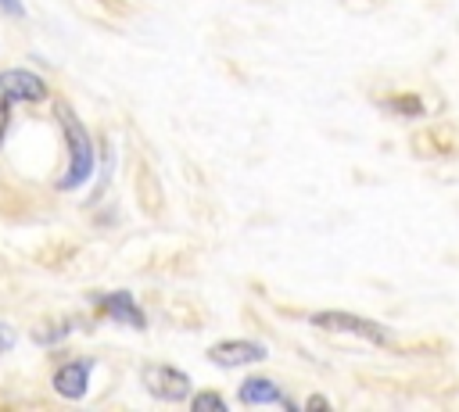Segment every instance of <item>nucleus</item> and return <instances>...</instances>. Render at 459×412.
I'll list each match as a JSON object with an SVG mask.
<instances>
[{
    "mask_svg": "<svg viewBox=\"0 0 459 412\" xmlns=\"http://www.w3.org/2000/svg\"><path fill=\"white\" fill-rule=\"evenodd\" d=\"M143 387L151 398L158 401H186L190 398V376L179 369V365H169V362H151L143 365Z\"/></svg>",
    "mask_w": 459,
    "mask_h": 412,
    "instance_id": "obj_4",
    "label": "nucleus"
},
{
    "mask_svg": "<svg viewBox=\"0 0 459 412\" xmlns=\"http://www.w3.org/2000/svg\"><path fill=\"white\" fill-rule=\"evenodd\" d=\"M208 358L222 369H237V365H255L269 358V348L262 340H219L208 348Z\"/></svg>",
    "mask_w": 459,
    "mask_h": 412,
    "instance_id": "obj_5",
    "label": "nucleus"
},
{
    "mask_svg": "<svg viewBox=\"0 0 459 412\" xmlns=\"http://www.w3.org/2000/svg\"><path fill=\"white\" fill-rule=\"evenodd\" d=\"M111 165H115V150H111V143H108V150H104V168H100V183H97V190L90 193V204H97L100 193L111 186Z\"/></svg>",
    "mask_w": 459,
    "mask_h": 412,
    "instance_id": "obj_10",
    "label": "nucleus"
},
{
    "mask_svg": "<svg viewBox=\"0 0 459 412\" xmlns=\"http://www.w3.org/2000/svg\"><path fill=\"white\" fill-rule=\"evenodd\" d=\"M57 122H61V133H65V143H68V168L57 179V186L61 190H75V186L93 179L97 147H93V136L86 133V125L79 122V115L68 104H57Z\"/></svg>",
    "mask_w": 459,
    "mask_h": 412,
    "instance_id": "obj_1",
    "label": "nucleus"
},
{
    "mask_svg": "<svg viewBox=\"0 0 459 412\" xmlns=\"http://www.w3.org/2000/svg\"><path fill=\"white\" fill-rule=\"evenodd\" d=\"M90 373H93V358H75V362H65L57 373H54V391L68 401H79L86 398L90 391Z\"/></svg>",
    "mask_w": 459,
    "mask_h": 412,
    "instance_id": "obj_7",
    "label": "nucleus"
},
{
    "mask_svg": "<svg viewBox=\"0 0 459 412\" xmlns=\"http://www.w3.org/2000/svg\"><path fill=\"white\" fill-rule=\"evenodd\" d=\"M237 401L240 405H283V408H294V401L280 391L276 380L269 376H247L240 387H237Z\"/></svg>",
    "mask_w": 459,
    "mask_h": 412,
    "instance_id": "obj_8",
    "label": "nucleus"
},
{
    "mask_svg": "<svg viewBox=\"0 0 459 412\" xmlns=\"http://www.w3.org/2000/svg\"><path fill=\"white\" fill-rule=\"evenodd\" d=\"M194 408H197V412H201V408H226V401H222V394L204 391V394H197V398H194Z\"/></svg>",
    "mask_w": 459,
    "mask_h": 412,
    "instance_id": "obj_11",
    "label": "nucleus"
},
{
    "mask_svg": "<svg viewBox=\"0 0 459 412\" xmlns=\"http://www.w3.org/2000/svg\"><path fill=\"white\" fill-rule=\"evenodd\" d=\"M0 11H7L11 18H22V14H25V7H22V0H0Z\"/></svg>",
    "mask_w": 459,
    "mask_h": 412,
    "instance_id": "obj_14",
    "label": "nucleus"
},
{
    "mask_svg": "<svg viewBox=\"0 0 459 412\" xmlns=\"http://www.w3.org/2000/svg\"><path fill=\"white\" fill-rule=\"evenodd\" d=\"M14 340H18V337H14V330L0 322V351H11V348H14Z\"/></svg>",
    "mask_w": 459,
    "mask_h": 412,
    "instance_id": "obj_13",
    "label": "nucleus"
},
{
    "mask_svg": "<svg viewBox=\"0 0 459 412\" xmlns=\"http://www.w3.org/2000/svg\"><path fill=\"white\" fill-rule=\"evenodd\" d=\"M93 301L104 308V315H108V319H115V322H122V326H129V330H147V315L140 312V305H136V297H133L129 290L97 294Z\"/></svg>",
    "mask_w": 459,
    "mask_h": 412,
    "instance_id": "obj_6",
    "label": "nucleus"
},
{
    "mask_svg": "<svg viewBox=\"0 0 459 412\" xmlns=\"http://www.w3.org/2000/svg\"><path fill=\"white\" fill-rule=\"evenodd\" d=\"M387 111H394V115H402V118H420V115H423V100H420L416 93H394V97L387 100Z\"/></svg>",
    "mask_w": 459,
    "mask_h": 412,
    "instance_id": "obj_9",
    "label": "nucleus"
},
{
    "mask_svg": "<svg viewBox=\"0 0 459 412\" xmlns=\"http://www.w3.org/2000/svg\"><path fill=\"white\" fill-rule=\"evenodd\" d=\"M312 326L319 330H330V333H351V337H362L377 348H387L391 344V330L380 326L377 319H366V315H355V312H341V308H326V312H312L308 315Z\"/></svg>",
    "mask_w": 459,
    "mask_h": 412,
    "instance_id": "obj_2",
    "label": "nucleus"
},
{
    "mask_svg": "<svg viewBox=\"0 0 459 412\" xmlns=\"http://www.w3.org/2000/svg\"><path fill=\"white\" fill-rule=\"evenodd\" d=\"M72 333V326H61V330H54V333H36V340L39 344H57V340H65Z\"/></svg>",
    "mask_w": 459,
    "mask_h": 412,
    "instance_id": "obj_12",
    "label": "nucleus"
},
{
    "mask_svg": "<svg viewBox=\"0 0 459 412\" xmlns=\"http://www.w3.org/2000/svg\"><path fill=\"white\" fill-rule=\"evenodd\" d=\"M305 405H308V408H326V405H330V401H326V398H323V394H312V398H308V401H305Z\"/></svg>",
    "mask_w": 459,
    "mask_h": 412,
    "instance_id": "obj_15",
    "label": "nucleus"
},
{
    "mask_svg": "<svg viewBox=\"0 0 459 412\" xmlns=\"http://www.w3.org/2000/svg\"><path fill=\"white\" fill-rule=\"evenodd\" d=\"M50 97V86L29 72V68H11V72H0V115H11L14 104H39Z\"/></svg>",
    "mask_w": 459,
    "mask_h": 412,
    "instance_id": "obj_3",
    "label": "nucleus"
}]
</instances>
